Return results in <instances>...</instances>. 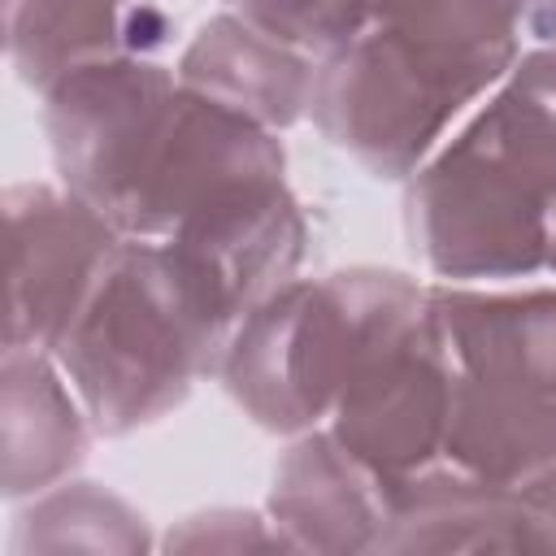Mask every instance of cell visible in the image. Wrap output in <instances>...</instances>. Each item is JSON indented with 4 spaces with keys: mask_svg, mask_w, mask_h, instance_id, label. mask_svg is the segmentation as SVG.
Returning <instances> with one entry per match:
<instances>
[{
    "mask_svg": "<svg viewBox=\"0 0 556 556\" xmlns=\"http://www.w3.org/2000/svg\"><path fill=\"white\" fill-rule=\"evenodd\" d=\"M39 96L56 182L122 235L200 252L248 313L295 278L308 230L278 130L161 56L91 61Z\"/></svg>",
    "mask_w": 556,
    "mask_h": 556,
    "instance_id": "6da1fadb",
    "label": "cell"
},
{
    "mask_svg": "<svg viewBox=\"0 0 556 556\" xmlns=\"http://www.w3.org/2000/svg\"><path fill=\"white\" fill-rule=\"evenodd\" d=\"M222 9L321 61L356 30L365 0H222Z\"/></svg>",
    "mask_w": 556,
    "mask_h": 556,
    "instance_id": "4fadbf2b",
    "label": "cell"
},
{
    "mask_svg": "<svg viewBox=\"0 0 556 556\" xmlns=\"http://www.w3.org/2000/svg\"><path fill=\"white\" fill-rule=\"evenodd\" d=\"M430 317L456 391L556 404V282H430Z\"/></svg>",
    "mask_w": 556,
    "mask_h": 556,
    "instance_id": "ba28073f",
    "label": "cell"
},
{
    "mask_svg": "<svg viewBox=\"0 0 556 556\" xmlns=\"http://www.w3.org/2000/svg\"><path fill=\"white\" fill-rule=\"evenodd\" d=\"M174 22L152 0H4V48L17 78L48 91L78 65L161 56Z\"/></svg>",
    "mask_w": 556,
    "mask_h": 556,
    "instance_id": "9c48e42d",
    "label": "cell"
},
{
    "mask_svg": "<svg viewBox=\"0 0 556 556\" xmlns=\"http://www.w3.org/2000/svg\"><path fill=\"white\" fill-rule=\"evenodd\" d=\"M456 374L426 304L391 330L348 378L326 430L400 500L408 482L439 469L452 421Z\"/></svg>",
    "mask_w": 556,
    "mask_h": 556,
    "instance_id": "8992f818",
    "label": "cell"
},
{
    "mask_svg": "<svg viewBox=\"0 0 556 556\" xmlns=\"http://www.w3.org/2000/svg\"><path fill=\"white\" fill-rule=\"evenodd\" d=\"M404 182V230L434 282L556 278V48L521 52Z\"/></svg>",
    "mask_w": 556,
    "mask_h": 556,
    "instance_id": "3957f363",
    "label": "cell"
},
{
    "mask_svg": "<svg viewBox=\"0 0 556 556\" xmlns=\"http://www.w3.org/2000/svg\"><path fill=\"white\" fill-rule=\"evenodd\" d=\"M91 417L52 352L4 348V495H43L87 452Z\"/></svg>",
    "mask_w": 556,
    "mask_h": 556,
    "instance_id": "7c38bea8",
    "label": "cell"
},
{
    "mask_svg": "<svg viewBox=\"0 0 556 556\" xmlns=\"http://www.w3.org/2000/svg\"><path fill=\"white\" fill-rule=\"evenodd\" d=\"M526 0H365L317 61L313 126L374 178H408L517 65Z\"/></svg>",
    "mask_w": 556,
    "mask_h": 556,
    "instance_id": "7a4b0ae2",
    "label": "cell"
},
{
    "mask_svg": "<svg viewBox=\"0 0 556 556\" xmlns=\"http://www.w3.org/2000/svg\"><path fill=\"white\" fill-rule=\"evenodd\" d=\"M426 304V282L395 269L287 278L230 334L226 395L274 434L326 426L356 365Z\"/></svg>",
    "mask_w": 556,
    "mask_h": 556,
    "instance_id": "5b68a950",
    "label": "cell"
},
{
    "mask_svg": "<svg viewBox=\"0 0 556 556\" xmlns=\"http://www.w3.org/2000/svg\"><path fill=\"white\" fill-rule=\"evenodd\" d=\"M395 513V495L326 430L300 434L269 486V517L291 547H378Z\"/></svg>",
    "mask_w": 556,
    "mask_h": 556,
    "instance_id": "30bf717a",
    "label": "cell"
},
{
    "mask_svg": "<svg viewBox=\"0 0 556 556\" xmlns=\"http://www.w3.org/2000/svg\"><path fill=\"white\" fill-rule=\"evenodd\" d=\"M122 230L65 182L4 191V348L52 352Z\"/></svg>",
    "mask_w": 556,
    "mask_h": 556,
    "instance_id": "52a82bcc",
    "label": "cell"
},
{
    "mask_svg": "<svg viewBox=\"0 0 556 556\" xmlns=\"http://www.w3.org/2000/svg\"><path fill=\"white\" fill-rule=\"evenodd\" d=\"M178 78L213 100L256 117L269 130H287L308 117L317 56L256 30L252 22L222 9L208 17L178 56Z\"/></svg>",
    "mask_w": 556,
    "mask_h": 556,
    "instance_id": "8fae6325",
    "label": "cell"
},
{
    "mask_svg": "<svg viewBox=\"0 0 556 556\" xmlns=\"http://www.w3.org/2000/svg\"><path fill=\"white\" fill-rule=\"evenodd\" d=\"M243 304L182 243L122 235L52 348L96 434H130L222 369Z\"/></svg>",
    "mask_w": 556,
    "mask_h": 556,
    "instance_id": "277c9868",
    "label": "cell"
},
{
    "mask_svg": "<svg viewBox=\"0 0 556 556\" xmlns=\"http://www.w3.org/2000/svg\"><path fill=\"white\" fill-rule=\"evenodd\" d=\"M526 35H534L543 48H556V0H526Z\"/></svg>",
    "mask_w": 556,
    "mask_h": 556,
    "instance_id": "5bb4252c",
    "label": "cell"
}]
</instances>
